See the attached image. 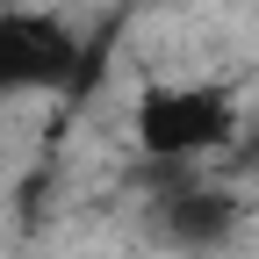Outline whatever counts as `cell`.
<instances>
[{
  "label": "cell",
  "mask_w": 259,
  "mask_h": 259,
  "mask_svg": "<svg viewBox=\"0 0 259 259\" xmlns=\"http://www.w3.org/2000/svg\"><path fill=\"white\" fill-rule=\"evenodd\" d=\"M238 101L231 87L216 79H151L137 94V108H130V144H137V158H151V166L166 173H187L202 166V158H223L238 137Z\"/></svg>",
  "instance_id": "obj_1"
},
{
  "label": "cell",
  "mask_w": 259,
  "mask_h": 259,
  "mask_svg": "<svg viewBox=\"0 0 259 259\" xmlns=\"http://www.w3.org/2000/svg\"><path fill=\"white\" fill-rule=\"evenodd\" d=\"M87 65L79 29L51 8H0V101L22 94H58Z\"/></svg>",
  "instance_id": "obj_2"
},
{
  "label": "cell",
  "mask_w": 259,
  "mask_h": 259,
  "mask_svg": "<svg viewBox=\"0 0 259 259\" xmlns=\"http://www.w3.org/2000/svg\"><path fill=\"white\" fill-rule=\"evenodd\" d=\"M238 223H245V194L223 187V180H209V173H194V166L166 187V202H158V231H166L173 245H187V252L231 245Z\"/></svg>",
  "instance_id": "obj_3"
}]
</instances>
